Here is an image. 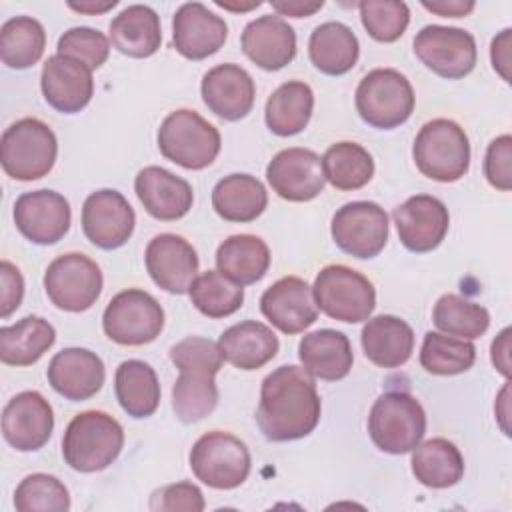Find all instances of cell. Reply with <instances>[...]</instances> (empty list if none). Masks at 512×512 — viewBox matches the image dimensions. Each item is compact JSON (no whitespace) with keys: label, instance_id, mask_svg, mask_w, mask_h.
<instances>
[{"label":"cell","instance_id":"obj_5","mask_svg":"<svg viewBox=\"0 0 512 512\" xmlns=\"http://www.w3.org/2000/svg\"><path fill=\"white\" fill-rule=\"evenodd\" d=\"M156 140L166 160L188 170L210 166L222 146L218 128L188 108L170 112L162 120Z\"/></svg>","mask_w":512,"mask_h":512},{"label":"cell","instance_id":"obj_44","mask_svg":"<svg viewBox=\"0 0 512 512\" xmlns=\"http://www.w3.org/2000/svg\"><path fill=\"white\" fill-rule=\"evenodd\" d=\"M14 506L20 512H66L70 508V494L56 476L36 472L18 484Z\"/></svg>","mask_w":512,"mask_h":512},{"label":"cell","instance_id":"obj_31","mask_svg":"<svg viewBox=\"0 0 512 512\" xmlns=\"http://www.w3.org/2000/svg\"><path fill=\"white\" fill-rule=\"evenodd\" d=\"M310 62L328 76L350 72L358 60L360 44L352 28L342 22H324L314 28L308 40Z\"/></svg>","mask_w":512,"mask_h":512},{"label":"cell","instance_id":"obj_7","mask_svg":"<svg viewBox=\"0 0 512 512\" xmlns=\"http://www.w3.org/2000/svg\"><path fill=\"white\" fill-rule=\"evenodd\" d=\"M354 102L366 124L392 130L412 116L416 96L404 74L394 68H374L360 80Z\"/></svg>","mask_w":512,"mask_h":512},{"label":"cell","instance_id":"obj_4","mask_svg":"<svg viewBox=\"0 0 512 512\" xmlns=\"http://www.w3.org/2000/svg\"><path fill=\"white\" fill-rule=\"evenodd\" d=\"M58 156L56 134L38 118H20L10 124L0 140L4 172L20 182L46 176Z\"/></svg>","mask_w":512,"mask_h":512},{"label":"cell","instance_id":"obj_26","mask_svg":"<svg viewBox=\"0 0 512 512\" xmlns=\"http://www.w3.org/2000/svg\"><path fill=\"white\" fill-rule=\"evenodd\" d=\"M134 190L144 210L156 220H178L186 216L194 202L192 186L160 166H146L136 174Z\"/></svg>","mask_w":512,"mask_h":512},{"label":"cell","instance_id":"obj_43","mask_svg":"<svg viewBox=\"0 0 512 512\" xmlns=\"http://www.w3.org/2000/svg\"><path fill=\"white\" fill-rule=\"evenodd\" d=\"M188 294L196 310L208 318L230 316L244 302V288L218 270H206L196 276Z\"/></svg>","mask_w":512,"mask_h":512},{"label":"cell","instance_id":"obj_16","mask_svg":"<svg viewBox=\"0 0 512 512\" xmlns=\"http://www.w3.org/2000/svg\"><path fill=\"white\" fill-rule=\"evenodd\" d=\"M266 178L272 190L288 202H308L326 184L322 158L314 150L298 146L280 150L266 166Z\"/></svg>","mask_w":512,"mask_h":512},{"label":"cell","instance_id":"obj_56","mask_svg":"<svg viewBox=\"0 0 512 512\" xmlns=\"http://www.w3.org/2000/svg\"><path fill=\"white\" fill-rule=\"evenodd\" d=\"M500 402L504 404V410L502 412H498L496 416L500 418V426H502V430H504V434L506 436H510V432H508V424H506V418H508V384L502 388V392H500Z\"/></svg>","mask_w":512,"mask_h":512},{"label":"cell","instance_id":"obj_11","mask_svg":"<svg viewBox=\"0 0 512 512\" xmlns=\"http://www.w3.org/2000/svg\"><path fill=\"white\" fill-rule=\"evenodd\" d=\"M100 266L80 252L54 258L44 272V290L50 302L66 312L88 310L102 292Z\"/></svg>","mask_w":512,"mask_h":512},{"label":"cell","instance_id":"obj_9","mask_svg":"<svg viewBox=\"0 0 512 512\" xmlns=\"http://www.w3.org/2000/svg\"><path fill=\"white\" fill-rule=\"evenodd\" d=\"M250 466L248 446L230 432H206L190 450V468L194 476L216 490H232L244 484Z\"/></svg>","mask_w":512,"mask_h":512},{"label":"cell","instance_id":"obj_38","mask_svg":"<svg viewBox=\"0 0 512 512\" xmlns=\"http://www.w3.org/2000/svg\"><path fill=\"white\" fill-rule=\"evenodd\" d=\"M46 48L44 26L32 16H14L0 28V58L8 68L34 66Z\"/></svg>","mask_w":512,"mask_h":512},{"label":"cell","instance_id":"obj_6","mask_svg":"<svg viewBox=\"0 0 512 512\" xmlns=\"http://www.w3.org/2000/svg\"><path fill=\"white\" fill-rule=\"evenodd\" d=\"M368 432L382 452H412L424 438L426 412L412 394L400 390L386 392L370 408Z\"/></svg>","mask_w":512,"mask_h":512},{"label":"cell","instance_id":"obj_23","mask_svg":"<svg viewBox=\"0 0 512 512\" xmlns=\"http://www.w3.org/2000/svg\"><path fill=\"white\" fill-rule=\"evenodd\" d=\"M200 92L208 110L228 122L248 116L256 98L252 76L230 62L210 68L202 78Z\"/></svg>","mask_w":512,"mask_h":512},{"label":"cell","instance_id":"obj_33","mask_svg":"<svg viewBox=\"0 0 512 512\" xmlns=\"http://www.w3.org/2000/svg\"><path fill=\"white\" fill-rule=\"evenodd\" d=\"M268 204L264 184L250 174H228L212 190V208L228 222H252Z\"/></svg>","mask_w":512,"mask_h":512},{"label":"cell","instance_id":"obj_40","mask_svg":"<svg viewBox=\"0 0 512 512\" xmlns=\"http://www.w3.org/2000/svg\"><path fill=\"white\" fill-rule=\"evenodd\" d=\"M326 180L338 190H358L374 176L370 152L356 142H336L322 156Z\"/></svg>","mask_w":512,"mask_h":512},{"label":"cell","instance_id":"obj_10","mask_svg":"<svg viewBox=\"0 0 512 512\" xmlns=\"http://www.w3.org/2000/svg\"><path fill=\"white\" fill-rule=\"evenodd\" d=\"M106 336L122 346H142L156 340L164 328V310L158 300L140 290L118 292L102 316Z\"/></svg>","mask_w":512,"mask_h":512},{"label":"cell","instance_id":"obj_21","mask_svg":"<svg viewBox=\"0 0 512 512\" xmlns=\"http://www.w3.org/2000/svg\"><path fill=\"white\" fill-rule=\"evenodd\" d=\"M44 100L62 114H76L88 106L94 94L92 70L70 56H50L40 74Z\"/></svg>","mask_w":512,"mask_h":512},{"label":"cell","instance_id":"obj_12","mask_svg":"<svg viewBox=\"0 0 512 512\" xmlns=\"http://www.w3.org/2000/svg\"><path fill=\"white\" fill-rule=\"evenodd\" d=\"M414 54L426 68L448 80L468 76L478 58L476 40L468 30L440 24H428L414 36Z\"/></svg>","mask_w":512,"mask_h":512},{"label":"cell","instance_id":"obj_50","mask_svg":"<svg viewBox=\"0 0 512 512\" xmlns=\"http://www.w3.org/2000/svg\"><path fill=\"white\" fill-rule=\"evenodd\" d=\"M0 286V316L8 318L24 298V278L8 260L0 262Z\"/></svg>","mask_w":512,"mask_h":512},{"label":"cell","instance_id":"obj_13","mask_svg":"<svg viewBox=\"0 0 512 512\" xmlns=\"http://www.w3.org/2000/svg\"><path fill=\"white\" fill-rule=\"evenodd\" d=\"M332 240L354 258H374L388 242V214L370 200L344 204L332 218Z\"/></svg>","mask_w":512,"mask_h":512},{"label":"cell","instance_id":"obj_51","mask_svg":"<svg viewBox=\"0 0 512 512\" xmlns=\"http://www.w3.org/2000/svg\"><path fill=\"white\" fill-rule=\"evenodd\" d=\"M510 38H512V30L504 28L492 40V48H490L492 66L502 76L504 82H510Z\"/></svg>","mask_w":512,"mask_h":512},{"label":"cell","instance_id":"obj_45","mask_svg":"<svg viewBox=\"0 0 512 512\" xmlns=\"http://www.w3.org/2000/svg\"><path fill=\"white\" fill-rule=\"evenodd\" d=\"M358 10L362 26L376 42L398 40L410 22V8L400 0H364Z\"/></svg>","mask_w":512,"mask_h":512},{"label":"cell","instance_id":"obj_2","mask_svg":"<svg viewBox=\"0 0 512 512\" xmlns=\"http://www.w3.org/2000/svg\"><path fill=\"white\" fill-rule=\"evenodd\" d=\"M124 446V430L116 418L102 410L76 414L62 438V456L76 472L108 468Z\"/></svg>","mask_w":512,"mask_h":512},{"label":"cell","instance_id":"obj_27","mask_svg":"<svg viewBox=\"0 0 512 512\" xmlns=\"http://www.w3.org/2000/svg\"><path fill=\"white\" fill-rule=\"evenodd\" d=\"M298 356L310 376L328 382L348 376L354 362L348 336L332 328L308 332L298 344Z\"/></svg>","mask_w":512,"mask_h":512},{"label":"cell","instance_id":"obj_46","mask_svg":"<svg viewBox=\"0 0 512 512\" xmlns=\"http://www.w3.org/2000/svg\"><path fill=\"white\" fill-rule=\"evenodd\" d=\"M56 50V54L70 56L86 64L90 70H96L108 60L110 42L100 30L88 26H74L58 38Z\"/></svg>","mask_w":512,"mask_h":512},{"label":"cell","instance_id":"obj_19","mask_svg":"<svg viewBox=\"0 0 512 512\" xmlns=\"http://www.w3.org/2000/svg\"><path fill=\"white\" fill-rule=\"evenodd\" d=\"M144 262L154 284L170 294H186L198 274V254L178 234L154 236L146 246Z\"/></svg>","mask_w":512,"mask_h":512},{"label":"cell","instance_id":"obj_48","mask_svg":"<svg viewBox=\"0 0 512 512\" xmlns=\"http://www.w3.org/2000/svg\"><path fill=\"white\" fill-rule=\"evenodd\" d=\"M150 510L152 512H176V510L200 512L204 510V496L200 488L192 482L168 484L150 496Z\"/></svg>","mask_w":512,"mask_h":512},{"label":"cell","instance_id":"obj_37","mask_svg":"<svg viewBox=\"0 0 512 512\" xmlns=\"http://www.w3.org/2000/svg\"><path fill=\"white\" fill-rule=\"evenodd\" d=\"M412 474L428 488H450L464 476V458L446 438H430L412 448Z\"/></svg>","mask_w":512,"mask_h":512},{"label":"cell","instance_id":"obj_3","mask_svg":"<svg viewBox=\"0 0 512 512\" xmlns=\"http://www.w3.org/2000/svg\"><path fill=\"white\" fill-rule=\"evenodd\" d=\"M412 156L426 178L456 182L470 168V142L460 124L448 118H434L416 134Z\"/></svg>","mask_w":512,"mask_h":512},{"label":"cell","instance_id":"obj_53","mask_svg":"<svg viewBox=\"0 0 512 512\" xmlns=\"http://www.w3.org/2000/svg\"><path fill=\"white\" fill-rule=\"evenodd\" d=\"M510 328H504L492 342V364L502 376H510Z\"/></svg>","mask_w":512,"mask_h":512},{"label":"cell","instance_id":"obj_14","mask_svg":"<svg viewBox=\"0 0 512 512\" xmlns=\"http://www.w3.org/2000/svg\"><path fill=\"white\" fill-rule=\"evenodd\" d=\"M68 200L54 190L24 192L14 202V224L20 234L40 246L56 244L70 228Z\"/></svg>","mask_w":512,"mask_h":512},{"label":"cell","instance_id":"obj_39","mask_svg":"<svg viewBox=\"0 0 512 512\" xmlns=\"http://www.w3.org/2000/svg\"><path fill=\"white\" fill-rule=\"evenodd\" d=\"M214 376V372L198 368L180 370V376L172 386V408L182 422L192 424L214 412L218 404Z\"/></svg>","mask_w":512,"mask_h":512},{"label":"cell","instance_id":"obj_1","mask_svg":"<svg viewBox=\"0 0 512 512\" xmlns=\"http://www.w3.org/2000/svg\"><path fill=\"white\" fill-rule=\"evenodd\" d=\"M320 412L314 378L304 368L286 364L262 380L256 422L268 440L290 442L308 436L316 428Z\"/></svg>","mask_w":512,"mask_h":512},{"label":"cell","instance_id":"obj_29","mask_svg":"<svg viewBox=\"0 0 512 512\" xmlns=\"http://www.w3.org/2000/svg\"><path fill=\"white\" fill-rule=\"evenodd\" d=\"M278 336L262 322L244 320L220 334L218 348L226 362L240 370H258L278 352Z\"/></svg>","mask_w":512,"mask_h":512},{"label":"cell","instance_id":"obj_36","mask_svg":"<svg viewBox=\"0 0 512 512\" xmlns=\"http://www.w3.org/2000/svg\"><path fill=\"white\" fill-rule=\"evenodd\" d=\"M312 110V88L300 80L284 82L266 100V126L278 136H294L308 126Z\"/></svg>","mask_w":512,"mask_h":512},{"label":"cell","instance_id":"obj_18","mask_svg":"<svg viewBox=\"0 0 512 512\" xmlns=\"http://www.w3.org/2000/svg\"><path fill=\"white\" fill-rule=\"evenodd\" d=\"M54 428L50 402L36 390H24L2 410V436L18 452L40 450Z\"/></svg>","mask_w":512,"mask_h":512},{"label":"cell","instance_id":"obj_42","mask_svg":"<svg viewBox=\"0 0 512 512\" xmlns=\"http://www.w3.org/2000/svg\"><path fill=\"white\" fill-rule=\"evenodd\" d=\"M476 346L470 340L426 332L420 348V364L426 372L438 376H454L472 368Z\"/></svg>","mask_w":512,"mask_h":512},{"label":"cell","instance_id":"obj_28","mask_svg":"<svg viewBox=\"0 0 512 512\" xmlns=\"http://www.w3.org/2000/svg\"><path fill=\"white\" fill-rule=\"evenodd\" d=\"M362 348L366 358L380 368L406 364L414 350V332L408 322L392 314L370 318L362 328Z\"/></svg>","mask_w":512,"mask_h":512},{"label":"cell","instance_id":"obj_47","mask_svg":"<svg viewBox=\"0 0 512 512\" xmlns=\"http://www.w3.org/2000/svg\"><path fill=\"white\" fill-rule=\"evenodd\" d=\"M170 360L178 370L198 368L216 374L222 368L224 356L218 348V342L200 336H188L170 348Z\"/></svg>","mask_w":512,"mask_h":512},{"label":"cell","instance_id":"obj_52","mask_svg":"<svg viewBox=\"0 0 512 512\" xmlns=\"http://www.w3.org/2000/svg\"><path fill=\"white\" fill-rule=\"evenodd\" d=\"M422 6L438 16H450V18H460L466 16L474 10V2H464V0H422Z\"/></svg>","mask_w":512,"mask_h":512},{"label":"cell","instance_id":"obj_24","mask_svg":"<svg viewBox=\"0 0 512 512\" xmlns=\"http://www.w3.org/2000/svg\"><path fill=\"white\" fill-rule=\"evenodd\" d=\"M50 386L70 402L92 398L104 384L102 358L88 348H64L48 364Z\"/></svg>","mask_w":512,"mask_h":512},{"label":"cell","instance_id":"obj_20","mask_svg":"<svg viewBox=\"0 0 512 512\" xmlns=\"http://www.w3.org/2000/svg\"><path fill=\"white\" fill-rule=\"evenodd\" d=\"M260 310L284 334H298L318 318L312 286L298 276H284L264 290Z\"/></svg>","mask_w":512,"mask_h":512},{"label":"cell","instance_id":"obj_17","mask_svg":"<svg viewBox=\"0 0 512 512\" xmlns=\"http://www.w3.org/2000/svg\"><path fill=\"white\" fill-rule=\"evenodd\" d=\"M392 218L404 248L418 254L438 248L450 226L444 202L428 194L410 196L394 208Z\"/></svg>","mask_w":512,"mask_h":512},{"label":"cell","instance_id":"obj_55","mask_svg":"<svg viewBox=\"0 0 512 512\" xmlns=\"http://www.w3.org/2000/svg\"><path fill=\"white\" fill-rule=\"evenodd\" d=\"M118 4V0H104V2H94V0H86V2H68V8L80 12V14H102L110 8H114Z\"/></svg>","mask_w":512,"mask_h":512},{"label":"cell","instance_id":"obj_15","mask_svg":"<svg viewBox=\"0 0 512 512\" xmlns=\"http://www.w3.org/2000/svg\"><path fill=\"white\" fill-rule=\"evenodd\" d=\"M136 224V214L130 202L110 188L92 192L82 206L84 236L102 250H116L124 246Z\"/></svg>","mask_w":512,"mask_h":512},{"label":"cell","instance_id":"obj_22","mask_svg":"<svg viewBox=\"0 0 512 512\" xmlns=\"http://www.w3.org/2000/svg\"><path fill=\"white\" fill-rule=\"evenodd\" d=\"M228 36L224 18L200 2L182 4L172 20V44L188 60H204L216 54Z\"/></svg>","mask_w":512,"mask_h":512},{"label":"cell","instance_id":"obj_25","mask_svg":"<svg viewBox=\"0 0 512 512\" xmlns=\"http://www.w3.org/2000/svg\"><path fill=\"white\" fill-rule=\"evenodd\" d=\"M242 52L262 70H280L296 56V32L278 14H266L244 26Z\"/></svg>","mask_w":512,"mask_h":512},{"label":"cell","instance_id":"obj_35","mask_svg":"<svg viewBox=\"0 0 512 512\" xmlns=\"http://www.w3.org/2000/svg\"><path fill=\"white\" fill-rule=\"evenodd\" d=\"M56 342L54 326L40 316H26L12 326L0 328V360L10 366L38 362Z\"/></svg>","mask_w":512,"mask_h":512},{"label":"cell","instance_id":"obj_30","mask_svg":"<svg viewBox=\"0 0 512 512\" xmlns=\"http://www.w3.org/2000/svg\"><path fill=\"white\" fill-rule=\"evenodd\" d=\"M112 46L130 58H148L162 44L160 16L146 4H130L110 22Z\"/></svg>","mask_w":512,"mask_h":512},{"label":"cell","instance_id":"obj_32","mask_svg":"<svg viewBox=\"0 0 512 512\" xmlns=\"http://www.w3.org/2000/svg\"><path fill=\"white\" fill-rule=\"evenodd\" d=\"M216 266L218 272L240 286L254 284L270 268L268 244L254 234H234L218 246Z\"/></svg>","mask_w":512,"mask_h":512},{"label":"cell","instance_id":"obj_57","mask_svg":"<svg viewBox=\"0 0 512 512\" xmlns=\"http://www.w3.org/2000/svg\"><path fill=\"white\" fill-rule=\"evenodd\" d=\"M262 2H246V4H234V2H222V0H216V6L224 8V10H232V12H246V10H252V8H258Z\"/></svg>","mask_w":512,"mask_h":512},{"label":"cell","instance_id":"obj_34","mask_svg":"<svg viewBox=\"0 0 512 512\" xmlns=\"http://www.w3.org/2000/svg\"><path fill=\"white\" fill-rule=\"evenodd\" d=\"M114 392L132 418H148L160 404V382L154 368L142 360H124L114 374Z\"/></svg>","mask_w":512,"mask_h":512},{"label":"cell","instance_id":"obj_49","mask_svg":"<svg viewBox=\"0 0 512 512\" xmlns=\"http://www.w3.org/2000/svg\"><path fill=\"white\" fill-rule=\"evenodd\" d=\"M484 176L490 186L508 192L512 188V138L502 134L494 138L484 156Z\"/></svg>","mask_w":512,"mask_h":512},{"label":"cell","instance_id":"obj_8","mask_svg":"<svg viewBox=\"0 0 512 512\" xmlns=\"http://www.w3.org/2000/svg\"><path fill=\"white\" fill-rule=\"evenodd\" d=\"M316 306L330 318L358 324L370 318L376 306L372 282L344 264L324 266L312 286Z\"/></svg>","mask_w":512,"mask_h":512},{"label":"cell","instance_id":"obj_41","mask_svg":"<svg viewBox=\"0 0 512 512\" xmlns=\"http://www.w3.org/2000/svg\"><path fill=\"white\" fill-rule=\"evenodd\" d=\"M432 320L444 334L464 340L480 338L490 326L488 310L458 294L440 296L434 306Z\"/></svg>","mask_w":512,"mask_h":512},{"label":"cell","instance_id":"obj_54","mask_svg":"<svg viewBox=\"0 0 512 512\" xmlns=\"http://www.w3.org/2000/svg\"><path fill=\"white\" fill-rule=\"evenodd\" d=\"M324 6L322 0L306 2V0H284V2H272V8L278 12V16H292V18H306L312 16L316 10Z\"/></svg>","mask_w":512,"mask_h":512}]
</instances>
